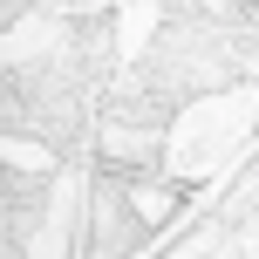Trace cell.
<instances>
[{
    "label": "cell",
    "mask_w": 259,
    "mask_h": 259,
    "mask_svg": "<svg viewBox=\"0 0 259 259\" xmlns=\"http://www.w3.org/2000/svg\"><path fill=\"white\" fill-rule=\"evenodd\" d=\"M21 259H68V246H62V252H48L41 239H27V252H21Z\"/></svg>",
    "instance_id": "2"
},
{
    "label": "cell",
    "mask_w": 259,
    "mask_h": 259,
    "mask_svg": "<svg viewBox=\"0 0 259 259\" xmlns=\"http://www.w3.org/2000/svg\"><path fill=\"white\" fill-rule=\"evenodd\" d=\"M143 246H157V232L137 211V198H130V178L89 170L75 232H68V259H137Z\"/></svg>",
    "instance_id": "1"
}]
</instances>
